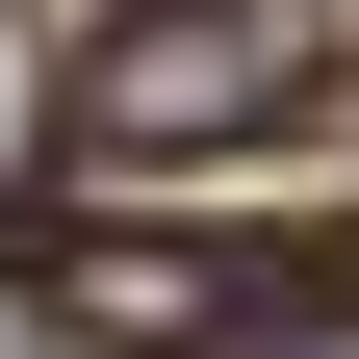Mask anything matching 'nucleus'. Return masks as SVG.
Segmentation results:
<instances>
[{"mask_svg": "<svg viewBox=\"0 0 359 359\" xmlns=\"http://www.w3.org/2000/svg\"><path fill=\"white\" fill-rule=\"evenodd\" d=\"M359 103V0H128L77 52V154L154 180V154H257V128Z\"/></svg>", "mask_w": 359, "mask_h": 359, "instance_id": "f257e3e1", "label": "nucleus"}, {"mask_svg": "<svg viewBox=\"0 0 359 359\" xmlns=\"http://www.w3.org/2000/svg\"><path fill=\"white\" fill-rule=\"evenodd\" d=\"M26 283H52L77 359H231L257 334V257H128V231H26Z\"/></svg>", "mask_w": 359, "mask_h": 359, "instance_id": "f03ea898", "label": "nucleus"}, {"mask_svg": "<svg viewBox=\"0 0 359 359\" xmlns=\"http://www.w3.org/2000/svg\"><path fill=\"white\" fill-rule=\"evenodd\" d=\"M283 359H359V334H283Z\"/></svg>", "mask_w": 359, "mask_h": 359, "instance_id": "7ed1b4c3", "label": "nucleus"}]
</instances>
